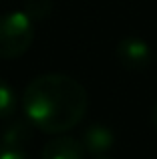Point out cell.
<instances>
[{
  "instance_id": "obj_2",
  "label": "cell",
  "mask_w": 157,
  "mask_h": 159,
  "mask_svg": "<svg viewBox=\"0 0 157 159\" xmlns=\"http://www.w3.org/2000/svg\"><path fill=\"white\" fill-rule=\"evenodd\" d=\"M34 24L24 10H12L0 16V58H18L30 48Z\"/></svg>"
},
{
  "instance_id": "obj_9",
  "label": "cell",
  "mask_w": 157,
  "mask_h": 159,
  "mask_svg": "<svg viewBox=\"0 0 157 159\" xmlns=\"http://www.w3.org/2000/svg\"><path fill=\"white\" fill-rule=\"evenodd\" d=\"M0 159H26L22 149H14V147H6L0 145Z\"/></svg>"
},
{
  "instance_id": "obj_10",
  "label": "cell",
  "mask_w": 157,
  "mask_h": 159,
  "mask_svg": "<svg viewBox=\"0 0 157 159\" xmlns=\"http://www.w3.org/2000/svg\"><path fill=\"white\" fill-rule=\"evenodd\" d=\"M151 123H153V127H155V131H157V103H155L153 111H151Z\"/></svg>"
},
{
  "instance_id": "obj_6",
  "label": "cell",
  "mask_w": 157,
  "mask_h": 159,
  "mask_svg": "<svg viewBox=\"0 0 157 159\" xmlns=\"http://www.w3.org/2000/svg\"><path fill=\"white\" fill-rule=\"evenodd\" d=\"M30 139V127L24 121H14L10 123L2 133V141L0 145L6 147H14V149H22V145Z\"/></svg>"
},
{
  "instance_id": "obj_7",
  "label": "cell",
  "mask_w": 157,
  "mask_h": 159,
  "mask_svg": "<svg viewBox=\"0 0 157 159\" xmlns=\"http://www.w3.org/2000/svg\"><path fill=\"white\" fill-rule=\"evenodd\" d=\"M16 111V93L4 79H0V121L10 119Z\"/></svg>"
},
{
  "instance_id": "obj_4",
  "label": "cell",
  "mask_w": 157,
  "mask_h": 159,
  "mask_svg": "<svg viewBox=\"0 0 157 159\" xmlns=\"http://www.w3.org/2000/svg\"><path fill=\"white\" fill-rule=\"evenodd\" d=\"M115 143V135L109 127L105 125H91L83 131L81 137V145L85 149V153H91V155L103 157Z\"/></svg>"
},
{
  "instance_id": "obj_5",
  "label": "cell",
  "mask_w": 157,
  "mask_h": 159,
  "mask_svg": "<svg viewBox=\"0 0 157 159\" xmlns=\"http://www.w3.org/2000/svg\"><path fill=\"white\" fill-rule=\"evenodd\" d=\"M85 149L75 137L59 135L43 147V159H83Z\"/></svg>"
},
{
  "instance_id": "obj_11",
  "label": "cell",
  "mask_w": 157,
  "mask_h": 159,
  "mask_svg": "<svg viewBox=\"0 0 157 159\" xmlns=\"http://www.w3.org/2000/svg\"><path fill=\"white\" fill-rule=\"evenodd\" d=\"M95 159H111V157H105V155H103V157H95Z\"/></svg>"
},
{
  "instance_id": "obj_3",
  "label": "cell",
  "mask_w": 157,
  "mask_h": 159,
  "mask_svg": "<svg viewBox=\"0 0 157 159\" xmlns=\"http://www.w3.org/2000/svg\"><path fill=\"white\" fill-rule=\"evenodd\" d=\"M115 57L123 69L141 73L151 62V47L139 36H125L119 40L117 48H115Z\"/></svg>"
},
{
  "instance_id": "obj_1",
  "label": "cell",
  "mask_w": 157,
  "mask_h": 159,
  "mask_svg": "<svg viewBox=\"0 0 157 159\" xmlns=\"http://www.w3.org/2000/svg\"><path fill=\"white\" fill-rule=\"evenodd\" d=\"M22 107L32 127L48 135H61L83 121L89 95L73 77L59 73L40 75L26 85Z\"/></svg>"
},
{
  "instance_id": "obj_8",
  "label": "cell",
  "mask_w": 157,
  "mask_h": 159,
  "mask_svg": "<svg viewBox=\"0 0 157 159\" xmlns=\"http://www.w3.org/2000/svg\"><path fill=\"white\" fill-rule=\"evenodd\" d=\"M52 0H28L26 2V14L30 16L32 20L34 18H44V16L51 12V6H52Z\"/></svg>"
}]
</instances>
